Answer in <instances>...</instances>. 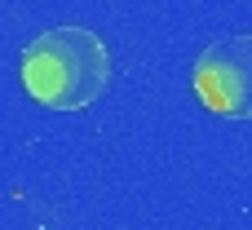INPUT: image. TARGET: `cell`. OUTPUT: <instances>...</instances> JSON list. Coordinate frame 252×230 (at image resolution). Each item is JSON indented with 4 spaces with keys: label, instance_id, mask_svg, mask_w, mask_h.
I'll return each instance as SVG.
<instances>
[{
    "label": "cell",
    "instance_id": "1",
    "mask_svg": "<svg viewBox=\"0 0 252 230\" xmlns=\"http://www.w3.org/2000/svg\"><path fill=\"white\" fill-rule=\"evenodd\" d=\"M111 84V49L80 22L49 27L22 49V89L49 111H84Z\"/></svg>",
    "mask_w": 252,
    "mask_h": 230
},
{
    "label": "cell",
    "instance_id": "2",
    "mask_svg": "<svg viewBox=\"0 0 252 230\" xmlns=\"http://www.w3.org/2000/svg\"><path fill=\"white\" fill-rule=\"evenodd\" d=\"M195 98L221 120H252V31L213 40L190 71Z\"/></svg>",
    "mask_w": 252,
    "mask_h": 230
}]
</instances>
